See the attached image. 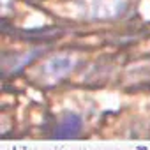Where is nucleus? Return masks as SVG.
<instances>
[{
  "mask_svg": "<svg viewBox=\"0 0 150 150\" xmlns=\"http://www.w3.org/2000/svg\"><path fill=\"white\" fill-rule=\"evenodd\" d=\"M81 117L76 113H67L55 129V138H74L81 131Z\"/></svg>",
  "mask_w": 150,
  "mask_h": 150,
  "instance_id": "f257e3e1",
  "label": "nucleus"
},
{
  "mask_svg": "<svg viewBox=\"0 0 150 150\" xmlns=\"http://www.w3.org/2000/svg\"><path fill=\"white\" fill-rule=\"evenodd\" d=\"M72 67V60L69 57H55L50 64H48V72H51L53 76H62V74L69 72Z\"/></svg>",
  "mask_w": 150,
  "mask_h": 150,
  "instance_id": "f03ea898",
  "label": "nucleus"
},
{
  "mask_svg": "<svg viewBox=\"0 0 150 150\" xmlns=\"http://www.w3.org/2000/svg\"><path fill=\"white\" fill-rule=\"evenodd\" d=\"M138 150H148V148H146L145 145H139V146H138Z\"/></svg>",
  "mask_w": 150,
  "mask_h": 150,
  "instance_id": "7ed1b4c3",
  "label": "nucleus"
}]
</instances>
